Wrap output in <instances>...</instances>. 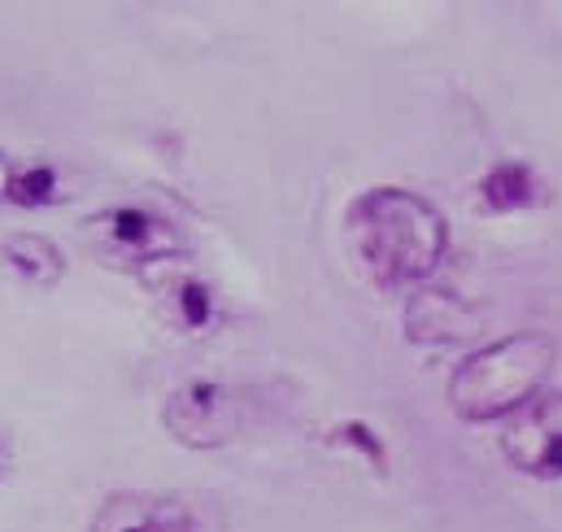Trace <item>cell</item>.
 <instances>
[{
  "instance_id": "1",
  "label": "cell",
  "mask_w": 562,
  "mask_h": 532,
  "mask_svg": "<svg viewBox=\"0 0 562 532\" xmlns=\"http://www.w3.org/2000/svg\"><path fill=\"white\" fill-rule=\"evenodd\" d=\"M349 241L380 288H406L440 266L449 232L419 192L371 188L349 206Z\"/></svg>"
},
{
  "instance_id": "2",
  "label": "cell",
  "mask_w": 562,
  "mask_h": 532,
  "mask_svg": "<svg viewBox=\"0 0 562 532\" xmlns=\"http://www.w3.org/2000/svg\"><path fill=\"white\" fill-rule=\"evenodd\" d=\"M559 345L546 332H515L506 341H493L462 358V367L449 376V406L467 423H493L510 419L524 401L541 394Z\"/></svg>"
},
{
  "instance_id": "3",
  "label": "cell",
  "mask_w": 562,
  "mask_h": 532,
  "mask_svg": "<svg viewBox=\"0 0 562 532\" xmlns=\"http://www.w3.org/2000/svg\"><path fill=\"white\" fill-rule=\"evenodd\" d=\"M88 245L110 266H148L183 254V236L175 223L144 206H110L88 219Z\"/></svg>"
},
{
  "instance_id": "4",
  "label": "cell",
  "mask_w": 562,
  "mask_h": 532,
  "mask_svg": "<svg viewBox=\"0 0 562 532\" xmlns=\"http://www.w3.org/2000/svg\"><path fill=\"white\" fill-rule=\"evenodd\" d=\"M502 454L524 476L562 480V394H537L524 401L506 419Z\"/></svg>"
},
{
  "instance_id": "5",
  "label": "cell",
  "mask_w": 562,
  "mask_h": 532,
  "mask_svg": "<svg viewBox=\"0 0 562 532\" xmlns=\"http://www.w3.org/2000/svg\"><path fill=\"white\" fill-rule=\"evenodd\" d=\"M166 428L175 441L192 445V450H214V445H227L240 428V410L227 389L210 385V380H192L183 389H175L166 398V410H161Z\"/></svg>"
},
{
  "instance_id": "6",
  "label": "cell",
  "mask_w": 562,
  "mask_h": 532,
  "mask_svg": "<svg viewBox=\"0 0 562 532\" xmlns=\"http://www.w3.org/2000/svg\"><path fill=\"white\" fill-rule=\"evenodd\" d=\"M406 328L415 341H453L471 328V314L449 292H419L406 310Z\"/></svg>"
},
{
  "instance_id": "7",
  "label": "cell",
  "mask_w": 562,
  "mask_h": 532,
  "mask_svg": "<svg viewBox=\"0 0 562 532\" xmlns=\"http://www.w3.org/2000/svg\"><path fill=\"white\" fill-rule=\"evenodd\" d=\"M537 197H541V184H537V175H532L528 166H519V162H502V166H493V170L480 179V206L493 210V214L528 210V206H537Z\"/></svg>"
},
{
  "instance_id": "8",
  "label": "cell",
  "mask_w": 562,
  "mask_h": 532,
  "mask_svg": "<svg viewBox=\"0 0 562 532\" xmlns=\"http://www.w3.org/2000/svg\"><path fill=\"white\" fill-rule=\"evenodd\" d=\"M0 254H4V263L13 266L26 284H35V288H53V284L61 279V270H66L61 250H57L53 241L35 236V232H18V236H9Z\"/></svg>"
},
{
  "instance_id": "9",
  "label": "cell",
  "mask_w": 562,
  "mask_h": 532,
  "mask_svg": "<svg viewBox=\"0 0 562 532\" xmlns=\"http://www.w3.org/2000/svg\"><path fill=\"white\" fill-rule=\"evenodd\" d=\"M92 532H166V520H161V507L140 494H114L97 511Z\"/></svg>"
},
{
  "instance_id": "10",
  "label": "cell",
  "mask_w": 562,
  "mask_h": 532,
  "mask_svg": "<svg viewBox=\"0 0 562 532\" xmlns=\"http://www.w3.org/2000/svg\"><path fill=\"white\" fill-rule=\"evenodd\" d=\"M170 297H175V306H179V323H183V328L201 332V328L214 319V297H210V288H205L201 279L179 275L175 288H170Z\"/></svg>"
},
{
  "instance_id": "11",
  "label": "cell",
  "mask_w": 562,
  "mask_h": 532,
  "mask_svg": "<svg viewBox=\"0 0 562 532\" xmlns=\"http://www.w3.org/2000/svg\"><path fill=\"white\" fill-rule=\"evenodd\" d=\"M9 201L13 206H48V201H57V175L48 166H18L13 184H9Z\"/></svg>"
},
{
  "instance_id": "12",
  "label": "cell",
  "mask_w": 562,
  "mask_h": 532,
  "mask_svg": "<svg viewBox=\"0 0 562 532\" xmlns=\"http://www.w3.org/2000/svg\"><path fill=\"white\" fill-rule=\"evenodd\" d=\"M13 170H18V166H13V162L0 153V201H9V184H13Z\"/></svg>"
},
{
  "instance_id": "13",
  "label": "cell",
  "mask_w": 562,
  "mask_h": 532,
  "mask_svg": "<svg viewBox=\"0 0 562 532\" xmlns=\"http://www.w3.org/2000/svg\"><path fill=\"white\" fill-rule=\"evenodd\" d=\"M4 472H9V445H4V436H0V480H4Z\"/></svg>"
}]
</instances>
